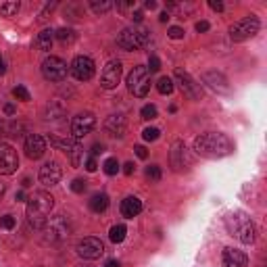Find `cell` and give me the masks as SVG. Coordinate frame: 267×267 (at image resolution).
Here are the masks:
<instances>
[{
    "mask_svg": "<svg viewBox=\"0 0 267 267\" xmlns=\"http://www.w3.org/2000/svg\"><path fill=\"white\" fill-rule=\"evenodd\" d=\"M194 151L196 155L205 157V159H221V157L234 153V142L225 134L207 132L194 140Z\"/></svg>",
    "mask_w": 267,
    "mask_h": 267,
    "instance_id": "cell-1",
    "label": "cell"
},
{
    "mask_svg": "<svg viewBox=\"0 0 267 267\" xmlns=\"http://www.w3.org/2000/svg\"><path fill=\"white\" fill-rule=\"evenodd\" d=\"M54 207V199L48 192L44 190H38L34 192L32 196H29L27 201V221L32 227H36V230H42V227L46 225L48 217H51V211Z\"/></svg>",
    "mask_w": 267,
    "mask_h": 267,
    "instance_id": "cell-2",
    "label": "cell"
},
{
    "mask_svg": "<svg viewBox=\"0 0 267 267\" xmlns=\"http://www.w3.org/2000/svg\"><path fill=\"white\" fill-rule=\"evenodd\" d=\"M225 227H227V232H230V236L238 238L244 244H253L255 238H257V230H255L253 219L242 211L227 213L225 215Z\"/></svg>",
    "mask_w": 267,
    "mask_h": 267,
    "instance_id": "cell-3",
    "label": "cell"
},
{
    "mask_svg": "<svg viewBox=\"0 0 267 267\" xmlns=\"http://www.w3.org/2000/svg\"><path fill=\"white\" fill-rule=\"evenodd\" d=\"M151 42V34L144 27H127L117 36V46L123 51H138Z\"/></svg>",
    "mask_w": 267,
    "mask_h": 267,
    "instance_id": "cell-4",
    "label": "cell"
},
{
    "mask_svg": "<svg viewBox=\"0 0 267 267\" xmlns=\"http://www.w3.org/2000/svg\"><path fill=\"white\" fill-rule=\"evenodd\" d=\"M46 232V240L48 242H63L71 236V221L67 219L65 215H56V217H51L46 221V225L42 227Z\"/></svg>",
    "mask_w": 267,
    "mask_h": 267,
    "instance_id": "cell-5",
    "label": "cell"
},
{
    "mask_svg": "<svg viewBox=\"0 0 267 267\" xmlns=\"http://www.w3.org/2000/svg\"><path fill=\"white\" fill-rule=\"evenodd\" d=\"M127 90L138 98L146 96L148 90H151V71L142 65L134 67L130 71V75H127Z\"/></svg>",
    "mask_w": 267,
    "mask_h": 267,
    "instance_id": "cell-6",
    "label": "cell"
},
{
    "mask_svg": "<svg viewBox=\"0 0 267 267\" xmlns=\"http://www.w3.org/2000/svg\"><path fill=\"white\" fill-rule=\"evenodd\" d=\"M259 27H261L259 19H257L255 15H251V17H246V19H242V21L234 23L230 27V38L234 42H244V40H249V38H253L257 32H259Z\"/></svg>",
    "mask_w": 267,
    "mask_h": 267,
    "instance_id": "cell-7",
    "label": "cell"
},
{
    "mask_svg": "<svg viewBox=\"0 0 267 267\" xmlns=\"http://www.w3.org/2000/svg\"><path fill=\"white\" fill-rule=\"evenodd\" d=\"M42 73L48 82H63L67 77V63L58 56H48L42 63Z\"/></svg>",
    "mask_w": 267,
    "mask_h": 267,
    "instance_id": "cell-8",
    "label": "cell"
},
{
    "mask_svg": "<svg viewBox=\"0 0 267 267\" xmlns=\"http://www.w3.org/2000/svg\"><path fill=\"white\" fill-rule=\"evenodd\" d=\"M169 161H171L173 171H186L188 167L192 165V157H190V153H188V148L182 140L173 142L171 153H169Z\"/></svg>",
    "mask_w": 267,
    "mask_h": 267,
    "instance_id": "cell-9",
    "label": "cell"
},
{
    "mask_svg": "<svg viewBox=\"0 0 267 267\" xmlns=\"http://www.w3.org/2000/svg\"><path fill=\"white\" fill-rule=\"evenodd\" d=\"M17 167H19L17 151L11 144L0 142V175H11L17 171Z\"/></svg>",
    "mask_w": 267,
    "mask_h": 267,
    "instance_id": "cell-10",
    "label": "cell"
},
{
    "mask_svg": "<svg viewBox=\"0 0 267 267\" xmlns=\"http://www.w3.org/2000/svg\"><path fill=\"white\" fill-rule=\"evenodd\" d=\"M173 77H175V82L180 84L182 92H184L188 98H192V101H201V98H203V88H201V84H196L186 71L177 69V71L173 73Z\"/></svg>",
    "mask_w": 267,
    "mask_h": 267,
    "instance_id": "cell-11",
    "label": "cell"
},
{
    "mask_svg": "<svg viewBox=\"0 0 267 267\" xmlns=\"http://www.w3.org/2000/svg\"><path fill=\"white\" fill-rule=\"evenodd\" d=\"M94 61L90 56H75L73 58V63H71V73L77 82H88V80H92V75H94Z\"/></svg>",
    "mask_w": 267,
    "mask_h": 267,
    "instance_id": "cell-12",
    "label": "cell"
},
{
    "mask_svg": "<svg viewBox=\"0 0 267 267\" xmlns=\"http://www.w3.org/2000/svg\"><path fill=\"white\" fill-rule=\"evenodd\" d=\"M121 71L123 67L119 61H108L103 69L101 73V86L105 88V90H113V88H117V84H119L121 80Z\"/></svg>",
    "mask_w": 267,
    "mask_h": 267,
    "instance_id": "cell-13",
    "label": "cell"
},
{
    "mask_svg": "<svg viewBox=\"0 0 267 267\" xmlns=\"http://www.w3.org/2000/svg\"><path fill=\"white\" fill-rule=\"evenodd\" d=\"M105 253V244L103 240H98V238H92V236H88V238L80 240L77 242V255L84 257V259H98Z\"/></svg>",
    "mask_w": 267,
    "mask_h": 267,
    "instance_id": "cell-14",
    "label": "cell"
},
{
    "mask_svg": "<svg viewBox=\"0 0 267 267\" xmlns=\"http://www.w3.org/2000/svg\"><path fill=\"white\" fill-rule=\"evenodd\" d=\"M94 125H96V117L92 113H88V111L80 113L71 121V134H73V138H84L94 130Z\"/></svg>",
    "mask_w": 267,
    "mask_h": 267,
    "instance_id": "cell-15",
    "label": "cell"
},
{
    "mask_svg": "<svg viewBox=\"0 0 267 267\" xmlns=\"http://www.w3.org/2000/svg\"><path fill=\"white\" fill-rule=\"evenodd\" d=\"M46 153V140L40 136V134H29L25 138V155H27V159H42Z\"/></svg>",
    "mask_w": 267,
    "mask_h": 267,
    "instance_id": "cell-16",
    "label": "cell"
},
{
    "mask_svg": "<svg viewBox=\"0 0 267 267\" xmlns=\"http://www.w3.org/2000/svg\"><path fill=\"white\" fill-rule=\"evenodd\" d=\"M61 177H63V169L56 161H48L40 167V182L44 186H54L61 182Z\"/></svg>",
    "mask_w": 267,
    "mask_h": 267,
    "instance_id": "cell-17",
    "label": "cell"
},
{
    "mask_svg": "<svg viewBox=\"0 0 267 267\" xmlns=\"http://www.w3.org/2000/svg\"><path fill=\"white\" fill-rule=\"evenodd\" d=\"M105 130L108 136L113 138H123L125 130H127V121L123 115H108L107 121H105Z\"/></svg>",
    "mask_w": 267,
    "mask_h": 267,
    "instance_id": "cell-18",
    "label": "cell"
},
{
    "mask_svg": "<svg viewBox=\"0 0 267 267\" xmlns=\"http://www.w3.org/2000/svg\"><path fill=\"white\" fill-rule=\"evenodd\" d=\"M249 257L238 249H225L223 251V267H246Z\"/></svg>",
    "mask_w": 267,
    "mask_h": 267,
    "instance_id": "cell-19",
    "label": "cell"
},
{
    "mask_svg": "<svg viewBox=\"0 0 267 267\" xmlns=\"http://www.w3.org/2000/svg\"><path fill=\"white\" fill-rule=\"evenodd\" d=\"M203 82H205V84H209L213 90H217V92H227V90H230L225 75L217 73V71H207V73L203 75Z\"/></svg>",
    "mask_w": 267,
    "mask_h": 267,
    "instance_id": "cell-20",
    "label": "cell"
},
{
    "mask_svg": "<svg viewBox=\"0 0 267 267\" xmlns=\"http://www.w3.org/2000/svg\"><path fill=\"white\" fill-rule=\"evenodd\" d=\"M142 211V201L136 199V196H127L121 203V215L127 217V219H134L136 215H140Z\"/></svg>",
    "mask_w": 267,
    "mask_h": 267,
    "instance_id": "cell-21",
    "label": "cell"
},
{
    "mask_svg": "<svg viewBox=\"0 0 267 267\" xmlns=\"http://www.w3.org/2000/svg\"><path fill=\"white\" fill-rule=\"evenodd\" d=\"M53 40H54V32L53 29H44V32L38 34V38L34 40V48L36 51L46 53V51H51L53 48Z\"/></svg>",
    "mask_w": 267,
    "mask_h": 267,
    "instance_id": "cell-22",
    "label": "cell"
},
{
    "mask_svg": "<svg viewBox=\"0 0 267 267\" xmlns=\"http://www.w3.org/2000/svg\"><path fill=\"white\" fill-rule=\"evenodd\" d=\"M67 113V107L61 103V101H51L46 105V108H44V119H58V117H63Z\"/></svg>",
    "mask_w": 267,
    "mask_h": 267,
    "instance_id": "cell-23",
    "label": "cell"
},
{
    "mask_svg": "<svg viewBox=\"0 0 267 267\" xmlns=\"http://www.w3.org/2000/svg\"><path fill=\"white\" fill-rule=\"evenodd\" d=\"M90 209L94 213H105L108 209V196L105 192H96L90 199Z\"/></svg>",
    "mask_w": 267,
    "mask_h": 267,
    "instance_id": "cell-24",
    "label": "cell"
},
{
    "mask_svg": "<svg viewBox=\"0 0 267 267\" xmlns=\"http://www.w3.org/2000/svg\"><path fill=\"white\" fill-rule=\"evenodd\" d=\"M17 13H19L17 0H4V2H0V15L2 17H15Z\"/></svg>",
    "mask_w": 267,
    "mask_h": 267,
    "instance_id": "cell-25",
    "label": "cell"
},
{
    "mask_svg": "<svg viewBox=\"0 0 267 267\" xmlns=\"http://www.w3.org/2000/svg\"><path fill=\"white\" fill-rule=\"evenodd\" d=\"M125 234H127V227H125L123 223H117V225L111 227V232H108V238H111V242L119 244V242H123Z\"/></svg>",
    "mask_w": 267,
    "mask_h": 267,
    "instance_id": "cell-26",
    "label": "cell"
},
{
    "mask_svg": "<svg viewBox=\"0 0 267 267\" xmlns=\"http://www.w3.org/2000/svg\"><path fill=\"white\" fill-rule=\"evenodd\" d=\"M48 142H51L53 146H56V148H63L65 153H69L73 148V140H69V138H58V136H48Z\"/></svg>",
    "mask_w": 267,
    "mask_h": 267,
    "instance_id": "cell-27",
    "label": "cell"
},
{
    "mask_svg": "<svg viewBox=\"0 0 267 267\" xmlns=\"http://www.w3.org/2000/svg\"><path fill=\"white\" fill-rule=\"evenodd\" d=\"M54 38L58 42H63V44H71L75 40V32H73V29L63 27V29H58V32H54Z\"/></svg>",
    "mask_w": 267,
    "mask_h": 267,
    "instance_id": "cell-28",
    "label": "cell"
},
{
    "mask_svg": "<svg viewBox=\"0 0 267 267\" xmlns=\"http://www.w3.org/2000/svg\"><path fill=\"white\" fill-rule=\"evenodd\" d=\"M90 8L96 13V15H103V13H108L113 8V2H108V0H103V2H98V0H90Z\"/></svg>",
    "mask_w": 267,
    "mask_h": 267,
    "instance_id": "cell-29",
    "label": "cell"
},
{
    "mask_svg": "<svg viewBox=\"0 0 267 267\" xmlns=\"http://www.w3.org/2000/svg\"><path fill=\"white\" fill-rule=\"evenodd\" d=\"M157 90L161 94H171L173 92V80L171 77H161L159 82H157Z\"/></svg>",
    "mask_w": 267,
    "mask_h": 267,
    "instance_id": "cell-30",
    "label": "cell"
},
{
    "mask_svg": "<svg viewBox=\"0 0 267 267\" xmlns=\"http://www.w3.org/2000/svg\"><path fill=\"white\" fill-rule=\"evenodd\" d=\"M69 155H71V165H73V167H80V163H82V155H84V148L75 142L73 148L69 151Z\"/></svg>",
    "mask_w": 267,
    "mask_h": 267,
    "instance_id": "cell-31",
    "label": "cell"
},
{
    "mask_svg": "<svg viewBox=\"0 0 267 267\" xmlns=\"http://www.w3.org/2000/svg\"><path fill=\"white\" fill-rule=\"evenodd\" d=\"M103 169L107 175H115L117 171H119V163H117V159H107L105 165H103Z\"/></svg>",
    "mask_w": 267,
    "mask_h": 267,
    "instance_id": "cell-32",
    "label": "cell"
},
{
    "mask_svg": "<svg viewBox=\"0 0 267 267\" xmlns=\"http://www.w3.org/2000/svg\"><path fill=\"white\" fill-rule=\"evenodd\" d=\"M161 167L159 165H151V167H146V177L148 180H153V182H159L161 180Z\"/></svg>",
    "mask_w": 267,
    "mask_h": 267,
    "instance_id": "cell-33",
    "label": "cell"
},
{
    "mask_svg": "<svg viewBox=\"0 0 267 267\" xmlns=\"http://www.w3.org/2000/svg\"><path fill=\"white\" fill-rule=\"evenodd\" d=\"M140 115H142V119H155V117H157V107H155V105H146V107H142Z\"/></svg>",
    "mask_w": 267,
    "mask_h": 267,
    "instance_id": "cell-34",
    "label": "cell"
},
{
    "mask_svg": "<svg viewBox=\"0 0 267 267\" xmlns=\"http://www.w3.org/2000/svg\"><path fill=\"white\" fill-rule=\"evenodd\" d=\"M159 130H157V127H146V130L142 132V138L146 142H153V140H157V138H159Z\"/></svg>",
    "mask_w": 267,
    "mask_h": 267,
    "instance_id": "cell-35",
    "label": "cell"
},
{
    "mask_svg": "<svg viewBox=\"0 0 267 267\" xmlns=\"http://www.w3.org/2000/svg\"><path fill=\"white\" fill-rule=\"evenodd\" d=\"M86 186H88V182H86V180H82V177H77V180H73V182H71V190H73L75 194H82V192L86 190Z\"/></svg>",
    "mask_w": 267,
    "mask_h": 267,
    "instance_id": "cell-36",
    "label": "cell"
},
{
    "mask_svg": "<svg viewBox=\"0 0 267 267\" xmlns=\"http://www.w3.org/2000/svg\"><path fill=\"white\" fill-rule=\"evenodd\" d=\"M13 94H15V98H19V101H23V103H27V101H29V92L25 90L23 86H17L15 90H13Z\"/></svg>",
    "mask_w": 267,
    "mask_h": 267,
    "instance_id": "cell-37",
    "label": "cell"
},
{
    "mask_svg": "<svg viewBox=\"0 0 267 267\" xmlns=\"http://www.w3.org/2000/svg\"><path fill=\"white\" fill-rule=\"evenodd\" d=\"M148 71H159L161 69V61H159V56L157 54H151V58H148Z\"/></svg>",
    "mask_w": 267,
    "mask_h": 267,
    "instance_id": "cell-38",
    "label": "cell"
},
{
    "mask_svg": "<svg viewBox=\"0 0 267 267\" xmlns=\"http://www.w3.org/2000/svg\"><path fill=\"white\" fill-rule=\"evenodd\" d=\"M0 225H2L4 230H13V227H15V217H11V215L0 217Z\"/></svg>",
    "mask_w": 267,
    "mask_h": 267,
    "instance_id": "cell-39",
    "label": "cell"
},
{
    "mask_svg": "<svg viewBox=\"0 0 267 267\" xmlns=\"http://www.w3.org/2000/svg\"><path fill=\"white\" fill-rule=\"evenodd\" d=\"M169 38H173V40H180V38H184V29L182 27H169Z\"/></svg>",
    "mask_w": 267,
    "mask_h": 267,
    "instance_id": "cell-40",
    "label": "cell"
},
{
    "mask_svg": "<svg viewBox=\"0 0 267 267\" xmlns=\"http://www.w3.org/2000/svg\"><path fill=\"white\" fill-rule=\"evenodd\" d=\"M96 167H98V165H96V159H94V157H90V159L86 161V171L92 173V171H96Z\"/></svg>",
    "mask_w": 267,
    "mask_h": 267,
    "instance_id": "cell-41",
    "label": "cell"
},
{
    "mask_svg": "<svg viewBox=\"0 0 267 267\" xmlns=\"http://www.w3.org/2000/svg\"><path fill=\"white\" fill-rule=\"evenodd\" d=\"M209 6L213 8V11H217V13L223 11V2H219V0H209Z\"/></svg>",
    "mask_w": 267,
    "mask_h": 267,
    "instance_id": "cell-42",
    "label": "cell"
},
{
    "mask_svg": "<svg viewBox=\"0 0 267 267\" xmlns=\"http://www.w3.org/2000/svg\"><path fill=\"white\" fill-rule=\"evenodd\" d=\"M209 21H199V23H196V32H199V34H203V32H209Z\"/></svg>",
    "mask_w": 267,
    "mask_h": 267,
    "instance_id": "cell-43",
    "label": "cell"
},
{
    "mask_svg": "<svg viewBox=\"0 0 267 267\" xmlns=\"http://www.w3.org/2000/svg\"><path fill=\"white\" fill-rule=\"evenodd\" d=\"M134 151H136V155H138V159H146V157H148V151H146L144 146H136Z\"/></svg>",
    "mask_w": 267,
    "mask_h": 267,
    "instance_id": "cell-44",
    "label": "cell"
},
{
    "mask_svg": "<svg viewBox=\"0 0 267 267\" xmlns=\"http://www.w3.org/2000/svg\"><path fill=\"white\" fill-rule=\"evenodd\" d=\"M134 171H136L134 163H125V165H123V173H125V175H132Z\"/></svg>",
    "mask_w": 267,
    "mask_h": 267,
    "instance_id": "cell-45",
    "label": "cell"
},
{
    "mask_svg": "<svg viewBox=\"0 0 267 267\" xmlns=\"http://www.w3.org/2000/svg\"><path fill=\"white\" fill-rule=\"evenodd\" d=\"M132 19H134L136 23H142V19H144V13H142V11H134V13H132Z\"/></svg>",
    "mask_w": 267,
    "mask_h": 267,
    "instance_id": "cell-46",
    "label": "cell"
},
{
    "mask_svg": "<svg viewBox=\"0 0 267 267\" xmlns=\"http://www.w3.org/2000/svg\"><path fill=\"white\" fill-rule=\"evenodd\" d=\"M103 151H105V146H103V144H94V146H92V157H96V155H101Z\"/></svg>",
    "mask_w": 267,
    "mask_h": 267,
    "instance_id": "cell-47",
    "label": "cell"
},
{
    "mask_svg": "<svg viewBox=\"0 0 267 267\" xmlns=\"http://www.w3.org/2000/svg\"><path fill=\"white\" fill-rule=\"evenodd\" d=\"M132 6H134V0H127V2H121L119 4L121 11H127V8H132Z\"/></svg>",
    "mask_w": 267,
    "mask_h": 267,
    "instance_id": "cell-48",
    "label": "cell"
},
{
    "mask_svg": "<svg viewBox=\"0 0 267 267\" xmlns=\"http://www.w3.org/2000/svg\"><path fill=\"white\" fill-rule=\"evenodd\" d=\"M159 21H161V23H167V21H169V11H163L161 17H159Z\"/></svg>",
    "mask_w": 267,
    "mask_h": 267,
    "instance_id": "cell-49",
    "label": "cell"
},
{
    "mask_svg": "<svg viewBox=\"0 0 267 267\" xmlns=\"http://www.w3.org/2000/svg\"><path fill=\"white\" fill-rule=\"evenodd\" d=\"M4 113L6 115H15V107L13 105H4Z\"/></svg>",
    "mask_w": 267,
    "mask_h": 267,
    "instance_id": "cell-50",
    "label": "cell"
},
{
    "mask_svg": "<svg viewBox=\"0 0 267 267\" xmlns=\"http://www.w3.org/2000/svg\"><path fill=\"white\" fill-rule=\"evenodd\" d=\"M105 267H119V261L111 259V261H107V265H105Z\"/></svg>",
    "mask_w": 267,
    "mask_h": 267,
    "instance_id": "cell-51",
    "label": "cell"
},
{
    "mask_svg": "<svg viewBox=\"0 0 267 267\" xmlns=\"http://www.w3.org/2000/svg\"><path fill=\"white\" fill-rule=\"evenodd\" d=\"M146 8H151V11H153V8H157V2H155V0H148V2L144 4Z\"/></svg>",
    "mask_w": 267,
    "mask_h": 267,
    "instance_id": "cell-52",
    "label": "cell"
},
{
    "mask_svg": "<svg viewBox=\"0 0 267 267\" xmlns=\"http://www.w3.org/2000/svg\"><path fill=\"white\" fill-rule=\"evenodd\" d=\"M15 199H17V201H25V192H23V190H19Z\"/></svg>",
    "mask_w": 267,
    "mask_h": 267,
    "instance_id": "cell-53",
    "label": "cell"
},
{
    "mask_svg": "<svg viewBox=\"0 0 267 267\" xmlns=\"http://www.w3.org/2000/svg\"><path fill=\"white\" fill-rule=\"evenodd\" d=\"M4 190H6V186H4L2 182H0V199H2V196H4Z\"/></svg>",
    "mask_w": 267,
    "mask_h": 267,
    "instance_id": "cell-54",
    "label": "cell"
},
{
    "mask_svg": "<svg viewBox=\"0 0 267 267\" xmlns=\"http://www.w3.org/2000/svg\"><path fill=\"white\" fill-rule=\"evenodd\" d=\"M0 73H4V61H2V56H0Z\"/></svg>",
    "mask_w": 267,
    "mask_h": 267,
    "instance_id": "cell-55",
    "label": "cell"
}]
</instances>
